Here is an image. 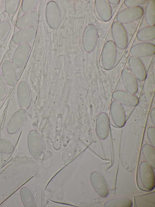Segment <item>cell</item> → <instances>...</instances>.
I'll use <instances>...</instances> for the list:
<instances>
[{"label":"cell","mask_w":155,"mask_h":207,"mask_svg":"<svg viewBox=\"0 0 155 207\" xmlns=\"http://www.w3.org/2000/svg\"><path fill=\"white\" fill-rule=\"evenodd\" d=\"M117 55V47L112 40L105 42L101 54V61L103 68L109 70L113 68L116 62Z\"/></svg>","instance_id":"cell-1"},{"label":"cell","mask_w":155,"mask_h":207,"mask_svg":"<svg viewBox=\"0 0 155 207\" xmlns=\"http://www.w3.org/2000/svg\"><path fill=\"white\" fill-rule=\"evenodd\" d=\"M98 33L97 28L93 24H88L83 34L82 43L84 50L87 53L92 52L97 42Z\"/></svg>","instance_id":"cell-2"},{"label":"cell","mask_w":155,"mask_h":207,"mask_svg":"<svg viewBox=\"0 0 155 207\" xmlns=\"http://www.w3.org/2000/svg\"><path fill=\"white\" fill-rule=\"evenodd\" d=\"M111 32L113 42L117 48L124 49L127 46L128 38L126 29L122 24L115 21L111 27Z\"/></svg>","instance_id":"cell-3"},{"label":"cell","mask_w":155,"mask_h":207,"mask_svg":"<svg viewBox=\"0 0 155 207\" xmlns=\"http://www.w3.org/2000/svg\"><path fill=\"white\" fill-rule=\"evenodd\" d=\"M139 178L143 186L148 190L153 189L155 186V178L152 167L146 161L141 162L138 168Z\"/></svg>","instance_id":"cell-4"},{"label":"cell","mask_w":155,"mask_h":207,"mask_svg":"<svg viewBox=\"0 0 155 207\" xmlns=\"http://www.w3.org/2000/svg\"><path fill=\"white\" fill-rule=\"evenodd\" d=\"M45 16L47 23L50 28L54 29L58 27L61 20V13L58 6L54 1H51L47 3Z\"/></svg>","instance_id":"cell-5"},{"label":"cell","mask_w":155,"mask_h":207,"mask_svg":"<svg viewBox=\"0 0 155 207\" xmlns=\"http://www.w3.org/2000/svg\"><path fill=\"white\" fill-rule=\"evenodd\" d=\"M143 13V9L140 6L127 7L118 13L116 19L122 24L129 23L139 19Z\"/></svg>","instance_id":"cell-6"},{"label":"cell","mask_w":155,"mask_h":207,"mask_svg":"<svg viewBox=\"0 0 155 207\" xmlns=\"http://www.w3.org/2000/svg\"><path fill=\"white\" fill-rule=\"evenodd\" d=\"M27 115L25 109L21 108L17 110L8 120L6 127L7 132L12 134L18 131L24 124Z\"/></svg>","instance_id":"cell-7"},{"label":"cell","mask_w":155,"mask_h":207,"mask_svg":"<svg viewBox=\"0 0 155 207\" xmlns=\"http://www.w3.org/2000/svg\"><path fill=\"white\" fill-rule=\"evenodd\" d=\"M16 96L19 106L26 109L29 107L31 100V93L28 83L21 80L18 83L16 89Z\"/></svg>","instance_id":"cell-8"},{"label":"cell","mask_w":155,"mask_h":207,"mask_svg":"<svg viewBox=\"0 0 155 207\" xmlns=\"http://www.w3.org/2000/svg\"><path fill=\"white\" fill-rule=\"evenodd\" d=\"M27 146L29 152L33 157H38L41 154L42 144L40 136L36 130H32L29 133L27 137Z\"/></svg>","instance_id":"cell-9"},{"label":"cell","mask_w":155,"mask_h":207,"mask_svg":"<svg viewBox=\"0 0 155 207\" xmlns=\"http://www.w3.org/2000/svg\"><path fill=\"white\" fill-rule=\"evenodd\" d=\"M31 48L27 43L19 45L15 49L12 55V62L16 68L22 66L28 60Z\"/></svg>","instance_id":"cell-10"},{"label":"cell","mask_w":155,"mask_h":207,"mask_svg":"<svg viewBox=\"0 0 155 207\" xmlns=\"http://www.w3.org/2000/svg\"><path fill=\"white\" fill-rule=\"evenodd\" d=\"M129 69L137 80L141 81L144 80L147 76L145 65L139 57L131 55L128 59Z\"/></svg>","instance_id":"cell-11"},{"label":"cell","mask_w":155,"mask_h":207,"mask_svg":"<svg viewBox=\"0 0 155 207\" xmlns=\"http://www.w3.org/2000/svg\"><path fill=\"white\" fill-rule=\"evenodd\" d=\"M90 180L91 185L96 192L100 196L105 197L108 194L107 183L102 175L96 171L91 172Z\"/></svg>","instance_id":"cell-12"},{"label":"cell","mask_w":155,"mask_h":207,"mask_svg":"<svg viewBox=\"0 0 155 207\" xmlns=\"http://www.w3.org/2000/svg\"><path fill=\"white\" fill-rule=\"evenodd\" d=\"M1 75L7 85L12 86L16 83L17 74L16 68L12 62L6 59L2 62L1 66Z\"/></svg>","instance_id":"cell-13"},{"label":"cell","mask_w":155,"mask_h":207,"mask_svg":"<svg viewBox=\"0 0 155 207\" xmlns=\"http://www.w3.org/2000/svg\"><path fill=\"white\" fill-rule=\"evenodd\" d=\"M112 97L121 105L128 106H136L139 103V99L136 95L126 91L115 90L112 93Z\"/></svg>","instance_id":"cell-14"},{"label":"cell","mask_w":155,"mask_h":207,"mask_svg":"<svg viewBox=\"0 0 155 207\" xmlns=\"http://www.w3.org/2000/svg\"><path fill=\"white\" fill-rule=\"evenodd\" d=\"M110 127L108 115L104 112L100 113L97 116L95 123L96 133L100 139L104 140L107 137L109 132Z\"/></svg>","instance_id":"cell-15"},{"label":"cell","mask_w":155,"mask_h":207,"mask_svg":"<svg viewBox=\"0 0 155 207\" xmlns=\"http://www.w3.org/2000/svg\"><path fill=\"white\" fill-rule=\"evenodd\" d=\"M121 76L123 84L126 91L134 94H136L138 90V82L129 68H124Z\"/></svg>","instance_id":"cell-16"},{"label":"cell","mask_w":155,"mask_h":207,"mask_svg":"<svg viewBox=\"0 0 155 207\" xmlns=\"http://www.w3.org/2000/svg\"><path fill=\"white\" fill-rule=\"evenodd\" d=\"M110 113L113 121L117 127H121L125 125L126 116L121 104L116 101H113L110 106Z\"/></svg>","instance_id":"cell-17"},{"label":"cell","mask_w":155,"mask_h":207,"mask_svg":"<svg viewBox=\"0 0 155 207\" xmlns=\"http://www.w3.org/2000/svg\"><path fill=\"white\" fill-rule=\"evenodd\" d=\"M130 52L132 55L139 58L149 56L155 54V45L148 42L138 43L130 48Z\"/></svg>","instance_id":"cell-18"},{"label":"cell","mask_w":155,"mask_h":207,"mask_svg":"<svg viewBox=\"0 0 155 207\" xmlns=\"http://www.w3.org/2000/svg\"><path fill=\"white\" fill-rule=\"evenodd\" d=\"M94 7L97 15L101 21H109L112 16V8L108 0H95Z\"/></svg>","instance_id":"cell-19"},{"label":"cell","mask_w":155,"mask_h":207,"mask_svg":"<svg viewBox=\"0 0 155 207\" xmlns=\"http://www.w3.org/2000/svg\"><path fill=\"white\" fill-rule=\"evenodd\" d=\"M36 33V29L33 27L21 29L14 34L12 38V42L19 45L27 43L35 37Z\"/></svg>","instance_id":"cell-20"},{"label":"cell","mask_w":155,"mask_h":207,"mask_svg":"<svg viewBox=\"0 0 155 207\" xmlns=\"http://www.w3.org/2000/svg\"><path fill=\"white\" fill-rule=\"evenodd\" d=\"M39 17L38 13L36 11L25 13L17 19L15 26L20 29L31 27L38 21Z\"/></svg>","instance_id":"cell-21"},{"label":"cell","mask_w":155,"mask_h":207,"mask_svg":"<svg viewBox=\"0 0 155 207\" xmlns=\"http://www.w3.org/2000/svg\"><path fill=\"white\" fill-rule=\"evenodd\" d=\"M135 206L136 207H155V192L134 196Z\"/></svg>","instance_id":"cell-22"},{"label":"cell","mask_w":155,"mask_h":207,"mask_svg":"<svg viewBox=\"0 0 155 207\" xmlns=\"http://www.w3.org/2000/svg\"><path fill=\"white\" fill-rule=\"evenodd\" d=\"M19 193L21 201L24 207H36L35 197L29 188L26 186L22 187L20 189Z\"/></svg>","instance_id":"cell-23"},{"label":"cell","mask_w":155,"mask_h":207,"mask_svg":"<svg viewBox=\"0 0 155 207\" xmlns=\"http://www.w3.org/2000/svg\"><path fill=\"white\" fill-rule=\"evenodd\" d=\"M137 39L140 41L147 42L155 39V26H148L144 27L137 32Z\"/></svg>","instance_id":"cell-24"},{"label":"cell","mask_w":155,"mask_h":207,"mask_svg":"<svg viewBox=\"0 0 155 207\" xmlns=\"http://www.w3.org/2000/svg\"><path fill=\"white\" fill-rule=\"evenodd\" d=\"M143 156L150 166L154 169L155 168V149L151 145L145 144L141 148Z\"/></svg>","instance_id":"cell-25"},{"label":"cell","mask_w":155,"mask_h":207,"mask_svg":"<svg viewBox=\"0 0 155 207\" xmlns=\"http://www.w3.org/2000/svg\"><path fill=\"white\" fill-rule=\"evenodd\" d=\"M145 19L148 26L155 24V0H150L147 3L145 12Z\"/></svg>","instance_id":"cell-26"},{"label":"cell","mask_w":155,"mask_h":207,"mask_svg":"<svg viewBox=\"0 0 155 207\" xmlns=\"http://www.w3.org/2000/svg\"><path fill=\"white\" fill-rule=\"evenodd\" d=\"M132 202L130 199L125 198H116L110 199L104 203V207H131Z\"/></svg>","instance_id":"cell-27"},{"label":"cell","mask_w":155,"mask_h":207,"mask_svg":"<svg viewBox=\"0 0 155 207\" xmlns=\"http://www.w3.org/2000/svg\"><path fill=\"white\" fill-rule=\"evenodd\" d=\"M21 2L20 0H5L4 2V10L9 15L14 14L18 9Z\"/></svg>","instance_id":"cell-28"},{"label":"cell","mask_w":155,"mask_h":207,"mask_svg":"<svg viewBox=\"0 0 155 207\" xmlns=\"http://www.w3.org/2000/svg\"><path fill=\"white\" fill-rule=\"evenodd\" d=\"M38 0H23L21 4V10L24 13L32 12L37 5Z\"/></svg>","instance_id":"cell-29"},{"label":"cell","mask_w":155,"mask_h":207,"mask_svg":"<svg viewBox=\"0 0 155 207\" xmlns=\"http://www.w3.org/2000/svg\"><path fill=\"white\" fill-rule=\"evenodd\" d=\"M13 144L8 141L0 138V154H9L13 151Z\"/></svg>","instance_id":"cell-30"},{"label":"cell","mask_w":155,"mask_h":207,"mask_svg":"<svg viewBox=\"0 0 155 207\" xmlns=\"http://www.w3.org/2000/svg\"><path fill=\"white\" fill-rule=\"evenodd\" d=\"M11 26L10 23L8 20H3L0 22V42L7 36Z\"/></svg>","instance_id":"cell-31"},{"label":"cell","mask_w":155,"mask_h":207,"mask_svg":"<svg viewBox=\"0 0 155 207\" xmlns=\"http://www.w3.org/2000/svg\"><path fill=\"white\" fill-rule=\"evenodd\" d=\"M146 133L148 140L151 145L155 147V127L151 126L147 129Z\"/></svg>","instance_id":"cell-32"},{"label":"cell","mask_w":155,"mask_h":207,"mask_svg":"<svg viewBox=\"0 0 155 207\" xmlns=\"http://www.w3.org/2000/svg\"><path fill=\"white\" fill-rule=\"evenodd\" d=\"M7 84L1 74H0V100H3L7 92Z\"/></svg>","instance_id":"cell-33"},{"label":"cell","mask_w":155,"mask_h":207,"mask_svg":"<svg viewBox=\"0 0 155 207\" xmlns=\"http://www.w3.org/2000/svg\"><path fill=\"white\" fill-rule=\"evenodd\" d=\"M147 1V0H125L124 5L127 8L139 6Z\"/></svg>","instance_id":"cell-34"},{"label":"cell","mask_w":155,"mask_h":207,"mask_svg":"<svg viewBox=\"0 0 155 207\" xmlns=\"http://www.w3.org/2000/svg\"><path fill=\"white\" fill-rule=\"evenodd\" d=\"M150 120L154 126H155V108H152L150 112Z\"/></svg>","instance_id":"cell-35"},{"label":"cell","mask_w":155,"mask_h":207,"mask_svg":"<svg viewBox=\"0 0 155 207\" xmlns=\"http://www.w3.org/2000/svg\"><path fill=\"white\" fill-rule=\"evenodd\" d=\"M108 1L110 4L113 5H118L120 2V0H109Z\"/></svg>","instance_id":"cell-36"}]
</instances>
